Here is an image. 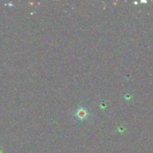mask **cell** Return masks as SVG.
I'll use <instances>...</instances> for the list:
<instances>
[{
  "label": "cell",
  "mask_w": 153,
  "mask_h": 153,
  "mask_svg": "<svg viewBox=\"0 0 153 153\" xmlns=\"http://www.w3.org/2000/svg\"><path fill=\"white\" fill-rule=\"evenodd\" d=\"M76 116L80 120H84L87 119V117H88V112L85 108H78L76 112Z\"/></svg>",
  "instance_id": "cell-1"
}]
</instances>
